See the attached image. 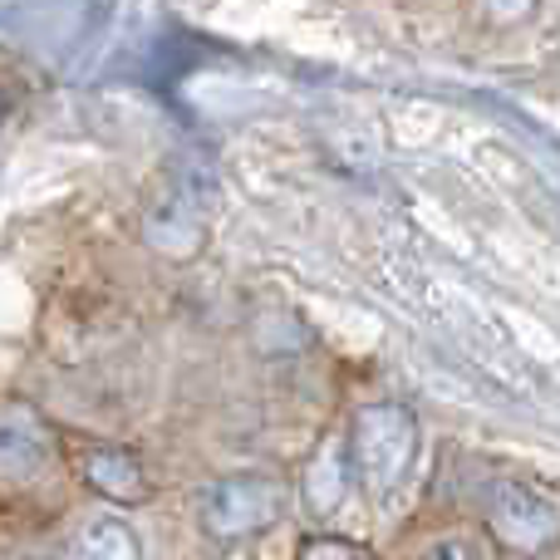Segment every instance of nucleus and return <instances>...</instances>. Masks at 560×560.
Returning a JSON list of instances; mask_svg holds the SVG:
<instances>
[{"instance_id":"3","label":"nucleus","mask_w":560,"mask_h":560,"mask_svg":"<svg viewBox=\"0 0 560 560\" xmlns=\"http://www.w3.org/2000/svg\"><path fill=\"white\" fill-rule=\"evenodd\" d=\"M59 463L55 433L45 418L25 404L0 408V487L5 492H35Z\"/></svg>"},{"instance_id":"5","label":"nucleus","mask_w":560,"mask_h":560,"mask_svg":"<svg viewBox=\"0 0 560 560\" xmlns=\"http://www.w3.org/2000/svg\"><path fill=\"white\" fill-rule=\"evenodd\" d=\"M84 482L108 502H143L153 487L143 477V463L124 447H89L84 453Z\"/></svg>"},{"instance_id":"8","label":"nucleus","mask_w":560,"mask_h":560,"mask_svg":"<svg viewBox=\"0 0 560 560\" xmlns=\"http://www.w3.org/2000/svg\"><path fill=\"white\" fill-rule=\"evenodd\" d=\"M295 560H374V556H369L364 546H354V541H310Z\"/></svg>"},{"instance_id":"9","label":"nucleus","mask_w":560,"mask_h":560,"mask_svg":"<svg viewBox=\"0 0 560 560\" xmlns=\"http://www.w3.org/2000/svg\"><path fill=\"white\" fill-rule=\"evenodd\" d=\"M413 560H487L482 556V546H472V541H463V536H453V541H433V546H423Z\"/></svg>"},{"instance_id":"4","label":"nucleus","mask_w":560,"mask_h":560,"mask_svg":"<svg viewBox=\"0 0 560 560\" xmlns=\"http://www.w3.org/2000/svg\"><path fill=\"white\" fill-rule=\"evenodd\" d=\"M492 532L512 551H541L556 536V506L541 487L532 482H502L492 497Z\"/></svg>"},{"instance_id":"7","label":"nucleus","mask_w":560,"mask_h":560,"mask_svg":"<svg viewBox=\"0 0 560 560\" xmlns=\"http://www.w3.org/2000/svg\"><path fill=\"white\" fill-rule=\"evenodd\" d=\"M305 502L310 512H335L345 502V457H339V447H319L315 453V463L305 472Z\"/></svg>"},{"instance_id":"2","label":"nucleus","mask_w":560,"mask_h":560,"mask_svg":"<svg viewBox=\"0 0 560 560\" xmlns=\"http://www.w3.org/2000/svg\"><path fill=\"white\" fill-rule=\"evenodd\" d=\"M285 512V487L271 477H226L202 492V526L217 541H242L280 522Z\"/></svg>"},{"instance_id":"1","label":"nucleus","mask_w":560,"mask_h":560,"mask_svg":"<svg viewBox=\"0 0 560 560\" xmlns=\"http://www.w3.org/2000/svg\"><path fill=\"white\" fill-rule=\"evenodd\" d=\"M413 413L398 404H374L349 428V463L364 477L369 492H394L413 463Z\"/></svg>"},{"instance_id":"6","label":"nucleus","mask_w":560,"mask_h":560,"mask_svg":"<svg viewBox=\"0 0 560 560\" xmlns=\"http://www.w3.org/2000/svg\"><path fill=\"white\" fill-rule=\"evenodd\" d=\"M69 560H143L138 551L133 526H124L118 516H94L69 546Z\"/></svg>"}]
</instances>
